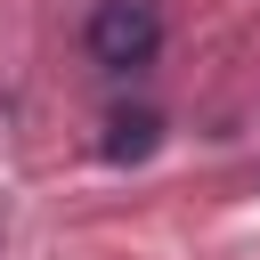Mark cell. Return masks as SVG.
Here are the masks:
<instances>
[{
	"instance_id": "cell-1",
	"label": "cell",
	"mask_w": 260,
	"mask_h": 260,
	"mask_svg": "<svg viewBox=\"0 0 260 260\" xmlns=\"http://www.w3.org/2000/svg\"><path fill=\"white\" fill-rule=\"evenodd\" d=\"M81 41H89V57H98L106 73H138V65L162 49V16H154V0H98Z\"/></svg>"
},
{
	"instance_id": "cell-2",
	"label": "cell",
	"mask_w": 260,
	"mask_h": 260,
	"mask_svg": "<svg viewBox=\"0 0 260 260\" xmlns=\"http://www.w3.org/2000/svg\"><path fill=\"white\" fill-rule=\"evenodd\" d=\"M146 146H154V114H114L106 154H114V162H130V154H146Z\"/></svg>"
}]
</instances>
